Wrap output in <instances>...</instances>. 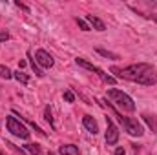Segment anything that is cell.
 I'll list each match as a JSON object with an SVG mask.
<instances>
[{
    "instance_id": "9c48e42d",
    "label": "cell",
    "mask_w": 157,
    "mask_h": 155,
    "mask_svg": "<svg viewBox=\"0 0 157 155\" xmlns=\"http://www.w3.org/2000/svg\"><path fill=\"white\" fill-rule=\"evenodd\" d=\"M86 20H88V22H90V24H91L97 31H104V29H106L104 22H102L99 17H95V15H86Z\"/></svg>"
},
{
    "instance_id": "9a60e30c",
    "label": "cell",
    "mask_w": 157,
    "mask_h": 155,
    "mask_svg": "<svg viewBox=\"0 0 157 155\" xmlns=\"http://www.w3.org/2000/svg\"><path fill=\"white\" fill-rule=\"evenodd\" d=\"M26 150L33 155H42V150H40L39 144H26Z\"/></svg>"
},
{
    "instance_id": "7c38bea8",
    "label": "cell",
    "mask_w": 157,
    "mask_h": 155,
    "mask_svg": "<svg viewBox=\"0 0 157 155\" xmlns=\"http://www.w3.org/2000/svg\"><path fill=\"white\" fill-rule=\"evenodd\" d=\"M97 53H99L101 57H106V59H112V60H119V59H121L117 53H112V51H108V49H102V47H99V49H97Z\"/></svg>"
},
{
    "instance_id": "cb8c5ba5",
    "label": "cell",
    "mask_w": 157,
    "mask_h": 155,
    "mask_svg": "<svg viewBox=\"0 0 157 155\" xmlns=\"http://www.w3.org/2000/svg\"><path fill=\"white\" fill-rule=\"evenodd\" d=\"M0 155H4V152H2V150H0Z\"/></svg>"
},
{
    "instance_id": "5bb4252c",
    "label": "cell",
    "mask_w": 157,
    "mask_h": 155,
    "mask_svg": "<svg viewBox=\"0 0 157 155\" xmlns=\"http://www.w3.org/2000/svg\"><path fill=\"white\" fill-rule=\"evenodd\" d=\"M13 77L17 78L18 82H22V84H28V82H29V77H28L26 73H22V71H15V73H13Z\"/></svg>"
},
{
    "instance_id": "3957f363",
    "label": "cell",
    "mask_w": 157,
    "mask_h": 155,
    "mask_svg": "<svg viewBox=\"0 0 157 155\" xmlns=\"http://www.w3.org/2000/svg\"><path fill=\"white\" fill-rule=\"evenodd\" d=\"M108 108H110V110L113 112V115H115V117L119 119V122L122 124V128H124V130H126V131H128V133H130L132 137H141V135L144 133V130H143V126H141V124H139V122H137L135 119H130V117H124L122 113H119V112L115 110V108H113V106H112V104H108Z\"/></svg>"
},
{
    "instance_id": "30bf717a",
    "label": "cell",
    "mask_w": 157,
    "mask_h": 155,
    "mask_svg": "<svg viewBox=\"0 0 157 155\" xmlns=\"http://www.w3.org/2000/svg\"><path fill=\"white\" fill-rule=\"evenodd\" d=\"M59 152L62 155H80L78 153V148L75 144H62V146L59 148Z\"/></svg>"
},
{
    "instance_id": "44dd1931",
    "label": "cell",
    "mask_w": 157,
    "mask_h": 155,
    "mask_svg": "<svg viewBox=\"0 0 157 155\" xmlns=\"http://www.w3.org/2000/svg\"><path fill=\"white\" fill-rule=\"evenodd\" d=\"M15 6H18L20 9H24V11H29V7L28 6H24V4H20V2H15Z\"/></svg>"
},
{
    "instance_id": "d6986e66",
    "label": "cell",
    "mask_w": 157,
    "mask_h": 155,
    "mask_svg": "<svg viewBox=\"0 0 157 155\" xmlns=\"http://www.w3.org/2000/svg\"><path fill=\"white\" fill-rule=\"evenodd\" d=\"M64 99H66L68 102H73V100H75V95H73V91H70V89H68V91H64Z\"/></svg>"
},
{
    "instance_id": "2e32d148",
    "label": "cell",
    "mask_w": 157,
    "mask_h": 155,
    "mask_svg": "<svg viewBox=\"0 0 157 155\" xmlns=\"http://www.w3.org/2000/svg\"><path fill=\"white\" fill-rule=\"evenodd\" d=\"M29 59H31V55H28ZM31 68H33V71H35V75L37 77H44V73H42V70L39 68V64H37V60L35 59H31Z\"/></svg>"
},
{
    "instance_id": "8fae6325",
    "label": "cell",
    "mask_w": 157,
    "mask_h": 155,
    "mask_svg": "<svg viewBox=\"0 0 157 155\" xmlns=\"http://www.w3.org/2000/svg\"><path fill=\"white\" fill-rule=\"evenodd\" d=\"M143 120L150 126V130L157 135V115H148V113H144V115H143Z\"/></svg>"
},
{
    "instance_id": "5b68a950",
    "label": "cell",
    "mask_w": 157,
    "mask_h": 155,
    "mask_svg": "<svg viewBox=\"0 0 157 155\" xmlns=\"http://www.w3.org/2000/svg\"><path fill=\"white\" fill-rule=\"evenodd\" d=\"M75 62H77V66H80V68H84V70H90V71L97 73L99 77H101L102 80H104V82H106V84H115V78L112 77V75H106V73H104L101 68L93 66V64H91V62H88L86 59H80V57H78V59H75Z\"/></svg>"
},
{
    "instance_id": "6da1fadb",
    "label": "cell",
    "mask_w": 157,
    "mask_h": 155,
    "mask_svg": "<svg viewBox=\"0 0 157 155\" xmlns=\"http://www.w3.org/2000/svg\"><path fill=\"white\" fill-rule=\"evenodd\" d=\"M119 78L130 80V82H137L143 86H154L157 84V71L154 66L146 64V62H139V64H130L122 70L113 68L112 70Z\"/></svg>"
},
{
    "instance_id": "603a6c76",
    "label": "cell",
    "mask_w": 157,
    "mask_h": 155,
    "mask_svg": "<svg viewBox=\"0 0 157 155\" xmlns=\"http://www.w3.org/2000/svg\"><path fill=\"white\" fill-rule=\"evenodd\" d=\"M150 18H154V20L157 22V13H152V15H150Z\"/></svg>"
},
{
    "instance_id": "e0dca14e",
    "label": "cell",
    "mask_w": 157,
    "mask_h": 155,
    "mask_svg": "<svg viewBox=\"0 0 157 155\" xmlns=\"http://www.w3.org/2000/svg\"><path fill=\"white\" fill-rule=\"evenodd\" d=\"M44 119L51 124V128H55V124H53V117H51V108H49V106L44 108Z\"/></svg>"
},
{
    "instance_id": "7402d4cb",
    "label": "cell",
    "mask_w": 157,
    "mask_h": 155,
    "mask_svg": "<svg viewBox=\"0 0 157 155\" xmlns=\"http://www.w3.org/2000/svg\"><path fill=\"white\" fill-rule=\"evenodd\" d=\"M115 155H126V153H124L122 148H117V150H115Z\"/></svg>"
},
{
    "instance_id": "52a82bcc",
    "label": "cell",
    "mask_w": 157,
    "mask_h": 155,
    "mask_svg": "<svg viewBox=\"0 0 157 155\" xmlns=\"http://www.w3.org/2000/svg\"><path fill=\"white\" fill-rule=\"evenodd\" d=\"M35 60H37V64L42 66V68H51L53 66V57L46 51V49H37V53H35Z\"/></svg>"
},
{
    "instance_id": "ba28073f",
    "label": "cell",
    "mask_w": 157,
    "mask_h": 155,
    "mask_svg": "<svg viewBox=\"0 0 157 155\" xmlns=\"http://www.w3.org/2000/svg\"><path fill=\"white\" fill-rule=\"evenodd\" d=\"M82 124H84V128L90 131V133H99V126H97V122H95V119L91 115H84L82 117Z\"/></svg>"
},
{
    "instance_id": "ac0fdd59",
    "label": "cell",
    "mask_w": 157,
    "mask_h": 155,
    "mask_svg": "<svg viewBox=\"0 0 157 155\" xmlns=\"http://www.w3.org/2000/svg\"><path fill=\"white\" fill-rule=\"evenodd\" d=\"M77 24H78V28H80L82 31H90V24H88L86 20H82V18H77Z\"/></svg>"
},
{
    "instance_id": "ffe728a7",
    "label": "cell",
    "mask_w": 157,
    "mask_h": 155,
    "mask_svg": "<svg viewBox=\"0 0 157 155\" xmlns=\"http://www.w3.org/2000/svg\"><path fill=\"white\" fill-rule=\"evenodd\" d=\"M6 40H9V33L7 31H0V42H6Z\"/></svg>"
},
{
    "instance_id": "8992f818",
    "label": "cell",
    "mask_w": 157,
    "mask_h": 155,
    "mask_svg": "<svg viewBox=\"0 0 157 155\" xmlns=\"http://www.w3.org/2000/svg\"><path fill=\"white\" fill-rule=\"evenodd\" d=\"M117 141H119L117 126L113 124V120H112L110 117H106V142H108L110 146H113V144H117Z\"/></svg>"
},
{
    "instance_id": "d4e9b609",
    "label": "cell",
    "mask_w": 157,
    "mask_h": 155,
    "mask_svg": "<svg viewBox=\"0 0 157 155\" xmlns=\"http://www.w3.org/2000/svg\"><path fill=\"white\" fill-rule=\"evenodd\" d=\"M49 155H55V153H53V152H49Z\"/></svg>"
},
{
    "instance_id": "4fadbf2b",
    "label": "cell",
    "mask_w": 157,
    "mask_h": 155,
    "mask_svg": "<svg viewBox=\"0 0 157 155\" xmlns=\"http://www.w3.org/2000/svg\"><path fill=\"white\" fill-rule=\"evenodd\" d=\"M0 77H2V78H6V80H7V78H11V77H13V71H11V70H9L7 66H4V64H0Z\"/></svg>"
},
{
    "instance_id": "277c9868",
    "label": "cell",
    "mask_w": 157,
    "mask_h": 155,
    "mask_svg": "<svg viewBox=\"0 0 157 155\" xmlns=\"http://www.w3.org/2000/svg\"><path fill=\"white\" fill-rule=\"evenodd\" d=\"M6 126H7V131H9V133H13L15 137L29 139V131H28V128H26L18 119H15L13 115H9L7 119H6Z\"/></svg>"
},
{
    "instance_id": "7a4b0ae2",
    "label": "cell",
    "mask_w": 157,
    "mask_h": 155,
    "mask_svg": "<svg viewBox=\"0 0 157 155\" xmlns=\"http://www.w3.org/2000/svg\"><path fill=\"white\" fill-rule=\"evenodd\" d=\"M106 97L112 100V102H115L119 108L122 110V112H128V113H132V112H135V104H133V100H132V97L130 95H126L124 91H121V89H115V88H112V89H108V93H106Z\"/></svg>"
}]
</instances>
